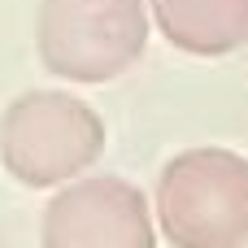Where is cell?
<instances>
[{
    "mask_svg": "<svg viewBox=\"0 0 248 248\" xmlns=\"http://www.w3.org/2000/svg\"><path fill=\"white\" fill-rule=\"evenodd\" d=\"M157 235L170 248H248V157L196 144L157 174Z\"/></svg>",
    "mask_w": 248,
    "mask_h": 248,
    "instance_id": "obj_1",
    "label": "cell"
},
{
    "mask_svg": "<svg viewBox=\"0 0 248 248\" xmlns=\"http://www.w3.org/2000/svg\"><path fill=\"white\" fill-rule=\"evenodd\" d=\"M105 135V118L87 100L61 87H35L0 113V166L31 192L65 187L100 161Z\"/></svg>",
    "mask_w": 248,
    "mask_h": 248,
    "instance_id": "obj_2",
    "label": "cell"
},
{
    "mask_svg": "<svg viewBox=\"0 0 248 248\" xmlns=\"http://www.w3.org/2000/svg\"><path fill=\"white\" fill-rule=\"evenodd\" d=\"M148 0H39L35 52L65 83H113L148 48Z\"/></svg>",
    "mask_w": 248,
    "mask_h": 248,
    "instance_id": "obj_3",
    "label": "cell"
},
{
    "mask_svg": "<svg viewBox=\"0 0 248 248\" xmlns=\"http://www.w3.org/2000/svg\"><path fill=\"white\" fill-rule=\"evenodd\" d=\"M39 248H157L148 196L118 174H87L48 201Z\"/></svg>",
    "mask_w": 248,
    "mask_h": 248,
    "instance_id": "obj_4",
    "label": "cell"
},
{
    "mask_svg": "<svg viewBox=\"0 0 248 248\" xmlns=\"http://www.w3.org/2000/svg\"><path fill=\"white\" fill-rule=\"evenodd\" d=\"M148 17L187 57H227L248 44V0H148Z\"/></svg>",
    "mask_w": 248,
    "mask_h": 248,
    "instance_id": "obj_5",
    "label": "cell"
}]
</instances>
